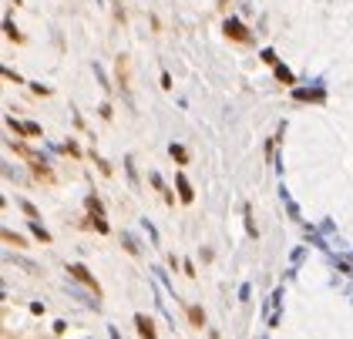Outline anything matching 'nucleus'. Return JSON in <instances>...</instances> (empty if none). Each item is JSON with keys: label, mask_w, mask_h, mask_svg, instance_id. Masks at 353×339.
Wrapping results in <instances>:
<instances>
[{"label": "nucleus", "mask_w": 353, "mask_h": 339, "mask_svg": "<svg viewBox=\"0 0 353 339\" xmlns=\"http://www.w3.org/2000/svg\"><path fill=\"white\" fill-rule=\"evenodd\" d=\"M118 81H122V88L128 91L132 88V61H128V57H118Z\"/></svg>", "instance_id": "obj_5"}, {"label": "nucleus", "mask_w": 353, "mask_h": 339, "mask_svg": "<svg viewBox=\"0 0 353 339\" xmlns=\"http://www.w3.org/2000/svg\"><path fill=\"white\" fill-rule=\"evenodd\" d=\"M182 269H185L188 279H195V265H192V262H182Z\"/></svg>", "instance_id": "obj_27"}, {"label": "nucleus", "mask_w": 353, "mask_h": 339, "mask_svg": "<svg viewBox=\"0 0 353 339\" xmlns=\"http://www.w3.org/2000/svg\"><path fill=\"white\" fill-rule=\"evenodd\" d=\"M98 114H101V118H104V121H108V118H111V114H114V111H111V104H101V108H98Z\"/></svg>", "instance_id": "obj_26"}, {"label": "nucleus", "mask_w": 353, "mask_h": 339, "mask_svg": "<svg viewBox=\"0 0 353 339\" xmlns=\"http://www.w3.org/2000/svg\"><path fill=\"white\" fill-rule=\"evenodd\" d=\"M263 61H266V64H279V61H276V54H273L269 47H266V51H263Z\"/></svg>", "instance_id": "obj_25"}, {"label": "nucleus", "mask_w": 353, "mask_h": 339, "mask_svg": "<svg viewBox=\"0 0 353 339\" xmlns=\"http://www.w3.org/2000/svg\"><path fill=\"white\" fill-rule=\"evenodd\" d=\"M168 155H172L178 165H188V151H185L182 145H172V148H168Z\"/></svg>", "instance_id": "obj_12"}, {"label": "nucleus", "mask_w": 353, "mask_h": 339, "mask_svg": "<svg viewBox=\"0 0 353 339\" xmlns=\"http://www.w3.org/2000/svg\"><path fill=\"white\" fill-rule=\"evenodd\" d=\"M293 98H296V101H323L326 91H323V88H296V91H293Z\"/></svg>", "instance_id": "obj_3"}, {"label": "nucleus", "mask_w": 353, "mask_h": 339, "mask_svg": "<svg viewBox=\"0 0 353 339\" xmlns=\"http://www.w3.org/2000/svg\"><path fill=\"white\" fill-rule=\"evenodd\" d=\"M21 208H24V215H27V218H41V212H37V208H34L27 198H21Z\"/></svg>", "instance_id": "obj_17"}, {"label": "nucleus", "mask_w": 353, "mask_h": 339, "mask_svg": "<svg viewBox=\"0 0 353 339\" xmlns=\"http://www.w3.org/2000/svg\"><path fill=\"white\" fill-rule=\"evenodd\" d=\"M4 78H7V81H14V84H24V81H21V74H17V71H11V68H4Z\"/></svg>", "instance_id": "obj_23"}, {"label": "nucleus", "mask_w": 353, "mask_h": 339, "mask_svg": "<svg viewBox=\"0 0 353 339\" xmlns=\"http://www.w3.org/2000/svg\"><path fill=\"white\" fill-rule=\"evenodd\" d=\"M94 78H98V81H101V88H104V91H111V84H108V78H104V71H101V68H98V64H94Z\"/></svg>", "instance_id": "obj_22"}, {"label": "nucleus", "mask_w": 353, "mask_h": 339, "mask_svg": "<svg viewBox=\"0 0 353 339\" xmlns=\"http://www.w3.org/2000/svg\"><path fill=\"white\" fill-rule=\"evenodd\" d=\"M125 171H128V178H132V185L138 188V175H135V161H132V158H125Z\"/></svg>", "instance_id": "obj_19"}, {"label": "nucleus", "mask_w": 353, "mask_h": 339, "mask_svg": "<svg viewBox=\"0 0 353 339\" xmlns=\"http://www.w3.org/2000/svg\"><path fill=\"white\" fill-rule=\"evenodd\" d=\"M188 319H192V326H205V312H202L199 305H192V309H188Z\"/></svg>", "instance_id": "obj_14"}, {"label": "nucleus", "mask_w": 353, "mask_h": 339, "mask_svg": "<svg viewBox=\"0 0 353 339\" xmlns=\"http://www.w3.org/2000/svg\"><path fill=\"white\" fill-rule=\"evenodd\" d=\"M148 178H152V185H155V188H158V192H162V198H165V202H168V205L175 202V195L168 192V188H165V181L158 178V175H155V171H152V175H148Z\"/></svg>", "instance_id": "obj_9"}, {"label": "nucleus", "mask_w": 353, "mask_h": 339, "mask_svg": "<svg viewBox=\"0 0 353 339\" xmlns=\"http://www.w3.org/2000/svg\"><path fill=\"white\" fill-rule=\"evenodd\" d=\"M122 238H125V249L132 252V255H138V252H142V249H138V242H135L132 235H122Z\"/></svg>", "instance_id": "obj_20"}, {"label": "nucleus", "mask_w": 353, "mask_h": 339, "mask_svg": "<svg viewBox=\"0 0 353 339\" xmlns=\"http://www.w3.org/2000/svg\"><path fill=\"white\" fill-rule=\"evenodd\" d=\"M84 205H88V212L104 215V205H101V198H98V195H88V198H84Z\"/></svg>", "instance_id": "obj_13"}, {"label": "nucleus", "mask_w": 353, "mask_h": 339, "mask_svg": "<svg viewBox=\"0 0 353 339\" xmlns=\"http://www.w3.org/2000/svg\"><path fill=\"white\" fill-rule=\"evenodd\" d=\"M64 329H67V322H64V319H57V322H54V332H57V336H64Z\"/></svg>", "instance_id": "obj_28"}, {"label": "nucleus", "mask_w": 353, "mask_h": 339, "mask_svg": "<svg viewBox=\"0 0 353 339\" xmlns=\"http://www.w3.org/2000/svg\"><path fill=\"white\" fill-rule=\"evenodd\" d=\"M222 31H225V37H232V41H239V44H249V31H246V24H243V21L229 17V21L222 24Z\"/></svg>", "instance_id": "obj_2"}, {"label": "nucleus", "mask_w": 353, "mask_h": 339, "mask_svg": "<svg viewBox=\"0 0 353 339\" xmlns=\"http://www.w3.org/2000/svg\"><path fill=\"white\" fill-rule=\"evenodd\" d=\"M91 225L98 228L101 235H104V232H108V222H104V218H101V215H94V212H91Z\"/></svg>", "instance_id": "obj_18"}, {"label": "nucleus", "mask_w": 353, "mask_h": 339, "mask_svg": "<svg viewBox=\"0 0 353 339\" xmlns=\"http://www.w3.org/2000/svg\"><path fill=\"white\" fill-rule=\"evenodd\" d=\"M243 212H246V228H249V235H256V225H253V208H249V205H246Z\"/></svg>", "instance_id": "obj_21"}, {"label": "nucleus", "mask_w": 353, "mask_h": 339, "mask_svg": "<svg viewBox=\"0 0 353 339\" xmlns=\"http://www.w3.org/2000/svg\"><path fill=\"white\" fill-rule=\"evenodd\" d=\"M273 71H276V78L283 81L286 88H293V84H296V78H293V71H289L286 64H273Z\"/></svg>", "instance_id": "obj_8"}, {"label": "nucleus", "mask_w": 353, "mask_h": 339, "mask_svg": "<svg viewBox=\"0 0 353 339\" xmlns=\"http://www.w3.org/2000/svg\"><path fill=\"white\" fill-rule=\"evenodd\" d=\"M279 198H283V205H286L289 218H299V208H296V202H293V198H289V192H286V188H279Z\"/></svg>", "instance_id": "obj_10"}, {"label": "nucleus", "mask_w": 353, "mask_h": 339, "mask_svg": "<svg viewBox=\"0 0 353 339\" xmlns=\"http://www.w3.org/2000/svg\"><path fill=\"white\" fill-rule=\"evenodd\" d=\"M4 242H7V245H21V249L27 245V238H24V235H14L11 228H4Z\"/></svg>", "instance_id": "obj_15"}, {"label": "nucleus", "mask_w": 353, "mask_h": 339, "mask_svg": "<svg viewBox=\"0 0 353 339\" xmlns=\"http://www.w3.org/2000/svg\"><path fill=\"white\" fill-rule=\"evenodd\" d=\"M4 34L11 37V41H17V44H21V41H24V37H21V31L14 27V21H4Z\"/></svg>", "instance_id": "obj_16"}, {"label": "nucleus", "mask_w": 353, "mask_h": 339, "mask_svg": "<svg viewBox=\"0 0 353 339\" xmlns=\"http://www.w3.org/2000/svg\"><path fill=\"white\" fill-rule=\"evenodd\" d=\"M175 188H178V198L185 205H192L195 202V192H192V185H188V178L185 175H175Z\"/></svg>", "instance_id": "obj_4"}, {"label": "nucleus", "mask_w": 353, "mask_h": 339, "mask_svg": "<svg viewBox=\"0 0 353 339\" xmlns=\"http://www.w3.org/2000/svg\"><path fill=\"white\" fill-rule=\"evenodd\" d=\"M7 128H11V131H14V135H17V138H31V135H27V125H24V121H17L14 114H11V118H7Z\"/></svg>", "instance_id": "obj_11"}, {"label": "nucleus", "mask_w": 353, "mask_h": 339, "mask_svg": "<svg viewBox=\"0 0 353 339\" xmlns=\"http://www.w3.org/2000/svg\"><path fill=\"white\" fill-rule=\"evenodd\" d=\"M135 326H138V336H155V322L148 316H142V312L135 316Z\"/></svg>", "instance_id": "obj_6"}, {"label": "nucleus", "mask_w": 353, "mask_h": 339, "mask_svg": "<svg viewBox=\"0 0 353 339\" xmlns=\"http://www.w3.org/2000/svg\"><path fill=\"white\" fill-rule=\"evenodd\" d=\"M17 4H21V0H14V7H17Z\"/></svg>", "instance_id": "obj_29"}, {"label": "nucleus", "mask_w": 353, "mask_h": 339, "mask_svg": "<svg viewBox=\"0 0 353 339\" xmlns=\"http://www.w3.org/2000/svg\"><path fill=\"white\" fill-rule=\"evenodd\" d=\"M31 232H34V238H37V242H44V245H51V232H47V228L41 225L37 218H31Z\"/></svg>", "instance_id": "obj_7"}, {"label": "nucleus", "mask_w": 353, "mask_h": 339, "mask_svg": "<svg viewBox=\"0 0 353 339\" xmlns=\"http://www.w3.org/2000/svg\"><path fill=\"white\" fill-rule=\"evenodd\" d=\"M67 275H71V279H77V282H84V285H88V289H91L94 295H101V285H98V279H94V275H91V272L84 269L81 262H71V265H67Z\"/></svg>", "instance_id": "obj_1"}, {"label": "nucleus", "mask_w": 353, "mask_h": 339, "mask_svg": "<svg viewBox=\"0 0 353 339\" xmlns=\"http://www.w3.org/2000/svg\"><path fill=\"white\" fill-rule=\"evenodd\" d=\"M27 135H31V138H41V125H34V121H27Z\"/></svg>", "instance_id": "obj_24"}]
</instances>
